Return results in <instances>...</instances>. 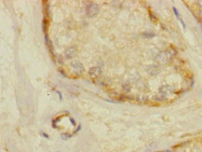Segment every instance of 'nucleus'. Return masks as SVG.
Returning a JSON list of instances; mask_svg holds the SVG:
<instances>
[{"instance_id": "1", "label": "nucleus", "mask_w": 202, "mask_h": 152, "mask_svg": "<svg viewBox=\"0 0 202 152\" xmlns=\"http://www.w3.org/2000/svg\"><path fill=\"white\" fill-rule=\"evenodd\" d=\"M172 54L169 50H164V52H161L157 55L156 60L160 64H166L172 60Z\"/></svg>"}, {"instance_id": "2", "label": "nucleus", "mask_w": 202, "mask_h": 152, "mask_svg": "<svg viewBox=\"0 0 202 152\" xmlns=\"http://www.w3.org/2000/svg\"><path fill=\"white\" fill-rule=\"evenodd\" d=\"M99 11H100L99 6L95 3L90 4L87 7V15H88L89 18H93V17L97 16Z\"/></svg>"}, {"instance_id": "3", "label": "nucleus", "mask_w": 202, "mask_h": 152, "mask_svg": "<svg viewBox=\"0 0 202 152\" xmlns=\"http://www.w3.org/2000/svg\"><path fill=\"white\" fill-rule=\"evenodd\" d=\"M70 66L75 70L76 74L77 75H82L84 72H85V68L82 64V63H80L79 61H73L70 63Z\"/></svg>"}, {"instance_id": "4", "label": "nucleus", "mask_w": 202, "mask_h": 152, "mask_svg": "<svg viewBox=\"0 0 202 152\" xmlns=\"http://www.w3.org/2000/svg\"><path fill=\"white\" fill-rule=\"evenodd\" d=\"M76 54H77V50L75 47H70L68 49H66V50L64 52V56L66 59H72L76 57Z\"/></svg>"}, {"instance_id": "5", "label": "nucleus", "mask_w": 202, "mask_h": 152, "mask_svg": "<svg viewBox=\"0 0 202 152\" xmlns=\"http://www.w3.org/2000/svg\"><path fill=\"white\" fill-rule=\"evenodd\" d=\"M89 75L93 78H97V77L102 75V69H101L100 66H93L89 70Z\"/></svg>"}, {"instance_id": "6", "label": "nucleus", "mask_w": 202, "mask_h": 152, "mask_svg": "<svg viewBox=\"0 0 202 152\" xmlns=\"http://www.w3.org/2000/svg\"><path fill=\"white\" fill-rule=\"evenodd\" d=\"M174 91H175V88L173 86H171V85H164L159 89L160 92H163L167 95H169L170 93H172Z\"/></svg>"}, {"instance_id": "7", "label": "nucleus", "mask_w": 202, "mask_h": 152, "mask_svg": "<svg viewBox=\"0 0 202 152\" xmlns=\"http://www.w3.org/2000/svg\"><path fill=\"white\" fill-rule=\"evenodd\" d=\"M147 73L152 75V76H156L159 73V67L156 64H151L148 66L147 68Z\"/></svg>"}, {"instance_id": "8", "label": "nucleus", "mask_w": 202, "mask_h": 152, "mask_svg": "<svg viewBox=\"0 0 202 152\" xmlns=\"http://www.w3.org/2000/svg\"><path fill=\"white\" fill-rule=\"evenodd\" d=\"M153 99L155 100V101H157V102H164V101H166L167 99H168V95L167 94H165V93H163V92H158V94H156L154 97H153Z\"/></svg>"}, {"instance_id": "9", "label": "nucleus", "mask_w": 202, "mask_h": 152, "mask_svg": "<svg viewBox=\"0 0 202 152\" xmlns=\"http://www.w3.org/2000/svg\"><path fill=\"white\" fill-rule=\"evenodd\" d=\"M172 9H173V12H174L175 16L177 17V18H178V20L180 21V23L182 24V25H183V29H186V24H184V23H183V19H182V17H181V15H180L179 11L177 10V9H176L175 7H173V8H172Z\"/></svg>"}, {"instance_id": "10", "label": "nucleus", "mask_w": 202, "mask_h": 152, "mask_svg": "<svg viewBox=\"0 0 202 152\" xmlns=\"http://www.w3.org/2000/svg\"><path fill=\"white\" fill-rule=\"evenodd\" d=\"M155 36L156 35L153 33H144L142 35L143 38H155Z\"/></svg>"}, {"instance_id": "11", "label": "nucleus", "mask_w": 202, "mask_h": 152, "mask_svg": "<svg viewBox=\"0 0 202 152\" xmlns=\"http://www.w3.org/2000/svg\"><path fill=\"white\" fill-rule=\"evenodd\" d=\"M44 4H45V12H46V14L48 15V12H49V5H48V2L46 1V2H44Z\"/></svg>"}, {"instance_id": "12", "label": "nucleus", "mask_w": 202, "mask_h": 152, "mask_svg": "<svg viewBox=\"0 0 202 152\" xmlns=\"http://www.w3.org/2000/svg\"><path fill=\"white\" fill-rule=\"evenodd\" d=\"M62 138L63 139V140H67V139H69L72 136L71 134H67V133H64V134H62Z\"/></svg>"}, {"instance_id": "13", "label": "nucleus", "mask_w": 202, "mask_h": 152, "mask_svg": "<svg viewBox=\"0 0 202 152\" xmlns=\"http://www.w3.org/2000/svg\"><path fill=\"white\" fill-rule=\"evenodd\" d=\"M69 120H70V121H71V123L74 125V126H76V121L73 119V118H69Z\"/></svg>"}, {"instance_id": "14", "label": "nucleus", "mask_w": 202, "mask_h": 152, "mask_svg": "<svg viewBox=\"0 0 202 152\" xmlns=\"http://www.w3.org/2000/svg\"><path fill=\"white\" fill-rule=\"evenodd\" d=\"M56 92L58 93V95H59V97H60V100L62 101V95L61 92H59V91H56Z\"/></svg>"}, {"instance_id": "15", "label": "nucleus", "mask_w": 202, "mask_h": 152, "mask_svg": "<svg viewBox=\"0 0 202 152\" xmlns=\"http://www.w3.org/2000/svg\"><path fill=\"white\" fill-rule=\"evenodd\" d=\"M197 4L198 5V7H200V9H202V0L201 1H197Z\"/></svg>"}, {"instance_id": "16", "label": "nucleus", "mask_w": 202, "mask_h": 152, "mask_svg": "<svg viewBox=\"0 0 202 152\" xmlns=\"http://www.w3.org/2000/svg\"><path fill=\"white\" fill-rule=\"evenodd\" d=\"M40 134H41V136H44L45 138H47V139L48 138V134H46V133H44V132H41Z\"/></svg>"}, {"instance_id": "17", "label": "nucleus", "mask_w": 202, "mask_h": 152, "mask_svg": "<svg viewBox=\"0 0 202 152\" xmlns=\"http://www.w3.org/2000/svg\"><path fill=\"white\" fill-rule=\"evenodd\" d=\"M199 15H200V17L202 18V9H200V11H199Z\"/></svg>"}, {"instance_id": "18", "label": "nucleus", "mask_w": 202, "mask_h": 152, "mask_svg": "<svg viewBox=\"0 0 202 152\" xmlns=\"http://www.w3.org/2000/svg\"><path fill=\"white\" fill-rule=\"evenodd\" d=\"M163 152H171L170 150H165V151H163Z\"/></svg>"}]
</instances>
